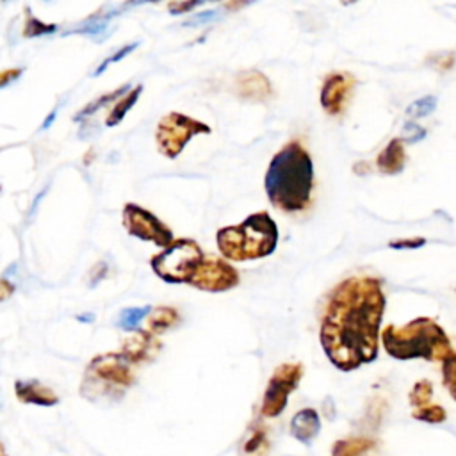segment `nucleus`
I'll return each mask as SVG.
<instances>
[{"label":"nucleus","mask_w":456,"mask_h":456,"mask_svg":"<svg viewBox=\"0 0 456 456\" xmlns=\"http://www.w3.org/2000/svg\"><path fill=\"white\" fill-rule=\"evenodd\" d=\"M385 306L381 281L367 274L351 276L331 290L319 337L338 370L349 372L376 360Z\"/></svg>","instance_id":"1"},{"label":"nucleus","mask_w":456,"mask_h":456,"mask_svg":"<svg viewBox=\"0 0 456 456\" xmlns=\"http://www.w3.org/2000/svg\"><path fill=\"white\" fill-rule=\"evenodd\" d=\"M264 185L274 208L289 214L308 208L314 191V162L301 142L290 141L274 153Z\"/></svg>","instance_id":"2"},{"label":"nucleus","mask_w":456,"mask_h":456,"mask_svg":"<svg viewBox=\"0 0 456 456\" xmlns=\"http://www.w3.org/2000/svg\"><path fill=\"white\" fill-rule=\"evenodd\" d=\"M381 342L385 351L395 360L422 358L444 362L454 353L447 333L431 317H419L404 326L388 324L381 331Z\"/></svg>","instance_id":"3"},{"label":"nucleus","mask_w":456,"mask_h":456,"mask_svg":"<svg viewBox=\"0 0 456 456\" xmlns=\"http://www.w3.org/2000/svg\"><path fill=\"white\" fill-rule=\"evenodd\" d=\"M216 240L226 260H256L276 249L278 226L267 212H255L239 224L219 228Z\"/></svg>","instance_id":"4"},{"label":"nucleus","mask_w":456,"mask_h":456,"mask_svg":"<svg viewBox=\"0 0 456 456\" xmlns=\"http://www.w3.org/2000/svg\"><path fill=\"white\" fill-rule=\"evenodd\" d=\"M132 383L134 374L130 362L121 353L98 354L86 367L80 394L89 401H118Z\"/></svg>","instance_id":"5"},{"label":"nucleus","mask_w":456,"mask_h":456,"mask_svg":"<svg viewBox=\"0 0 456 456\" xmlns=\"http://www.w3.org/2000/svg\"><path fill=\"white\" fill-rule=\"evenodd\" d=\"M203 260L205 255L196 240L175 239L150 260V265L166 283H191Z\"/></svg>","instance_id":"6"},{"label":"nucleus","mask_w":456,"mask_h":456,"mask_svg":"<svg viewBox=\"0 0 456 456\" xmlns=\"http://www.w3.org/2000/svg\"><path fill=\"white\" fill-rule=\"evenodd\" d=\"M201 134H210V126L207 123L189 118L182 112H169L160 118L155 130V141L159 151L164 157L176 159L183 151L185 144Z\"/></svg>","instance_id":"7"},{"label":"nucleus","mask_w":456,"mask_h":456,"mask_svg":"<svg viewBox=\"0 0 456 456\" xmlns=\"http://www.w3.org/2000/svg\"><path fill=\"white\" fill-rule=\"evenodd\" d=\"M303 378V365L296 362L281 363L274 369L262 399V415L278 417L289 401V395L297 388Z\"/></svg>","instance_id":"8"},{"label":"nucleus","mask_w":456,"mask_h":456,"mask_svg":"<svg viewBox=\"0 0 456 456\" xmlns=\"http://www.w3.org/2000/svg\"><path fill=\"white\" fill-rule=\"evenodd\" d=\"M123 226L132 237L153 242L160 248H167L175 240L173 232L166 223L135 203H126L123 207Z\"/></svg>","instance_id":"9"},{"label":"nucleus","mask_w":456,"mask_h":456,"mask_svg":"<svg viewBox=\"0 0 456 456\" xmlns=\"http://www.w3.org/2000/svg\"><path fill=\"white\" fill-rule=\"evenodd\" d=\"M237 283L239 273L232 264L223 258L208 256L201 262L189 285L205 292H226L237 287Z\"/></svg>","instance_id":"10"},{"label":"nucleus","mask_w":456,"mask_h":456,"mask_svg":"<svg viewBox=\"0 0 456 456\" xmlns=\"http://www.w3.org/2000/svg\"><path fill=\"white\" fill-rule=\"evenodd\" d=\"M356 86V78L347 71H333L324 78L321 89V105L330 116L344 112L349 96Z\"/></svg>","instance_id":"11"},{"label":"nucleus","mask_w":456,"mask_h":456,"mask_svg":"<svg viewBox=\"0 0 456 456\" xmlns=\"http://www.w3.org/2000/svg\"><path fill=\"white\" fill-rule=\"evenodd\" d=\"M408 401L411 406V417L420 422L438 424L447 419L445 408L433 399V383L429 379L417 381L410 390Z\"/></svg>","instance_id":"12"},{"label":"nucleus","mask_w":456,"mask_h":456,"mask_svg":"<svg viewBox=\"0 0 456 456\" xmlns=\"http://www.w3.org/2000/svg\"><path fill=\"white\" fill-rule=\"evenodd\" d=\"M159 351H160V342L150 331H135V335L128 337L121 347V354L130 363L153 360Z\"/></svg>","instance_id":"13"},{"label":"nucleus","mask_w":456,"mask_h":456,"mask_svg":"<svg viewBox=\"0 0 456 456\" xmlns=\"http://www.w3.org/2000/svg\"><path fill=\"white\" fill-rule=\"evenodd\" d=\"M235 89L240 98L251 102H264L273 94L271 82L264 73L256 69L240 71L235 78Z\"/></svg>","instance_id":"14"},{"label":"nucleus","mask_w":456,"mask_h":456,"mask_svg":"<svg viewBox=\"0 0 456 456\" xmlns=\"http://www.w3.org/2000/svg\"><path fill=\"white\" fill-rule=\"evenodd\" d=\"M14 392L21 403H28V404L53 406L59 403L57 394L36 379H23V381L18 379L14 383Z\"/></svg>","instance_id":"15"},{"label":"nucleus","mask_w":456,"mask_h":456,"mask_svg":"<svg viewBox=\"0 0 456 456\" xmlns=\"http://www.w3.org/2000/svg\"><path fill=\"white\" fill-rule=\"evenodd\" d=\"M319 431H321V419L314 408L299 410L290 420V435L305 445H310L317 438Z\"/></svg>","instance_id":"16"},{"label":"nucleus","mask_w":456,"mask_h":456,"mask_svg":"<svg viewBox=\"0 0 456 456\" xmlns=\"http://www.w3.org/2000/svg\"><path fill=\"white\" fill-rule=\"evenodd\" d=\"M406 162V153H404V141L401 137H394L385 150L378 155V169L387 175H395L401 173Z\"/></svg>","instance_id":"17"},{"label":"nucleus","mask_w":456,"mask_h":456,"mask_svg":"<svg viewBox=\"0 0 456 456\" xmlns=\"http://www.w3.org/2000/svg\"><path fill=\"white\" fill-rule=\"evenodd\" d=\"M178 322H180L178 310H175L173 306H157V308H151V312L148 314L146 331H150L151 335H159L176 326Z\"/></svg>","instance_id":"18"},{"label":"nucleus","mask_w":456,"mask_h":456,"mask_svg":"<svg viewBox=\"0 0 456 456\" xmlns=\"http://www.w3.org/2000/svg\"><path fill=\"white\" fill-rule=\"evenodd\" d=\"M141 93H142V86H135V87H132L123 98H119V100L116 102V105L112 107V110L107 114L105 125H107V126H116L118 123H121L123 118L126 116V112L137 103Z\"/></svg>","instance_id":"19"},{"label":"nucleus","mask_w":456,"mask_h":456,"mask_svg":"<svg viewBox=\"0 0 456 456\" xmlns=\"http://www.w3.org/2000/svg\"><path fill=\"white\" fill-rule=\"evenodd\" d=\"M370 447H372V442L369 438H363V436L344 438L333 444L331 456H362Z\"/></svg>","instance_id":"20"},{"label":"nucleus","mask_w":456,"mask_h":456,"mask_svg":"<svg viewBox=\"0 0 456 456\" xmlns=\"http://www.w3.org/2000/svg\"><path fill=\"white\" fill-rule=\"evenodd\" d=\"M130 89H132V87H130L128 84H125V86H121V87H118V89H114V91H110V93H107V94L98 96L96 100L89 102V103H87V105H86V107H84L77 116H75V121L93 116L98 109L105 107V105H107V103H110V102H118V100H119V98H123Z\"/></svg>","instance_id":"21"},{"label":"nucleus","mask_w":456,"mask_h":456,"mask_svg":"<svg viewBox=\"0 0 456 456\" xmlns=\"http://www.w3.org/2000/svg\"><path fill=\"white\" fill-rule=\"evenodd\" d=\"M151 312L150 306H128V308H123L118 315V328L125 330V331H137L141 321Z\"/></svg>","instance_id":"22"},{"label":"nucleus","mask_w":456,"mask_h":456,"mask_svg":"<svg viewBox=\"0 0 456 456\" xmlns=\"http://www.w3.org/2000/svg\"><path fill=\"white\" fill-rule=\"evenodd\" d=\"M267 451L265 433L258 428H253L244 442L240 444V456H262Z\"/></svg>","instance_id":"23"},{"label":"nucleus","mask_w":456,"mask_h":456,"mask_svg":"<svg viewBox=\"0 0 456 456\" xmlns=\"http://www.w3.org/2000/svg\"><path fill=\"white\" fill-rule=\"evenodd\" d=\"M442 381L449 395L456 401V353L442 362Z\"/></svg>","instance_id":"24"},{"label":"nucleus","mask_w":456,"mask_h":456,"mask_svg":"<svg viewBox=\"0 0 456 456\" xmlns=\"http://www.w3.org/2000/svg\"><path fill=\"white\" fill-rule=\"evenodd\" d=\"M28 12V9H27ZM55 25L52 23H43L41 20L34 18L30 12L27 14V20H25V25H23V36L25 37H39V36H46V34H52L55 32Z\"/></svg>","instance_id":"25"},{"label":"nucleus","mask_w":456,"mask_h":456,"mask_svg":"<svg viewBox=\"0 0 456 456\" xmlns=\"http://www.w3.org/2000/svg\"><path fill=\"white\" fill-rule=\"evenodd\" d=\"M435 107H436V98H435V96H424V98H420V100H415V102L408 107L406 114H408V116H413V118H422V116L431 114V112L435 110Z\"/></svg>","instance_id":"26"},{"label":"nucleus","mask_w":456,"mask_h":456,"mask_svg":"<svg viewBox=\"0 0 456 456\" xmlns=\"http://www.w3.org/2000/svg\"><path fill=\"white\" fill-rule=\"evenodd\" d=\"M137 48V43H130V45H125V46H121L116 53H112L110 57H107L98 68H96V71H94V75H100V73H103L105 71V68H109L110 64H114V62H118V61H121L125 55H128L132 50H135Z\"/></svg>","instance_id":"27"},{"label":"nucleus","mask_w":456,"mask_h":456,"mask_svg":"<svg viewBox=\"0 0 456 456\" xmlns=\"http://www.w3.org/2000/svg\"><path fill=\"white\" fill-rule=\"evenodd\" d=\"M198 5H201V2H169L167 9L171 14H185Z\"/></svg>","instance_id":"28"},{"label":"nucleus","mask_w":456,"mask_h":456,"mask_svg":"<svg viewBox=\"0 0 456 456\" xmlns=\"http://www.w3.org/2000/svg\"><path fill=\"white\" fill-rule=\"evenodd\" d=\"M424 242H426V239H422V237H417V239H403V240H392V242H388V246H390V248H395V249H404V248L411 249V248H420Z\"/></svg>","instance_id":"29"},{"label":"nucleus","mask_w":456,"mask_h":456,"mask_svg":"<svg viewBox=\"0 0 456 456\" xmlns=\"http://www.w3.org/2000/svg\"><path fill=\"white\" fill-rule=\"evenodd\" d=\"M216 14H217L216 9L205 11V12H198V14H194L192 18H189L187 21H183V25H198V23H203V21H208V20L216 18Z\"/></svg>","instance_id":"30"},{"label":"nucleus","mask_w":456,"mask_h":456,"mask_svg":"<svg viewBox=\"0 0 456 456\" xmlns=\"http://www.w3.org/2000/svg\"><path fill=\"white\" fill-rule=\"evenodd\" d=\"M20 75H21V69H20V68L0 71V89H2V87H5L7 84H11L12 80H16Z\"/></svg>","instance_id":"31"},{"label":"nucleus","mask_w":456,"mask_h":456,"mask_svg":"<svg viewBox=\"0 0 456 456\" xmlns=\"http://www.w3.org/2000/svg\"><path fill=\"white\" fill-rule=\"evenodd\" d=\"M415 132H417V134H426V132H424L420 126H417L415 123H406V125H404V132H403L404 137H401V139H403V141L406 139V141H413V142H415V141H419V137L415 135Z\"/></svg>","instance_id":"32"},{"label":"nucleus","mask_w":456,"mask_h":456,"mask_svg":"<svg viewBox=\"0 0 456 456\" xmlns=\"http://www.w3.org/2000/svg\"><path fill=\"white\" fill-rule=\"evenodd\" d=\"M107 276V264L105 262H98L93 269V274H91V287H94L102 278Z\"/></svg>","instance_id":"33"},{"label":"nucleus","mask_w":456,"mask_h":456,"mask_svg":"<svg viewBox=\"0 0 456 456\" xmlns=\"http://www.w3.org/2000/svg\"><path fill=\"white\" fill-rule=\"evenodd\" d=\"M12 294H14V285L9 280L0 278V301L9 299Z\"/></svg>","instance_id":"34"},{"label":"nucleus","mask_w":456,"mask_h":456,"mask_svg":"<svg viewBox=\"0 0 456 456\" xmlns=\"http://www.w3.org/2000/svg\"><path fill=\"white\" fill-rule=\"evenodd\" d=\"M53 119H55V110H53V112L45 119V123L41 125V128H48V125H52V121H53Z\"/></svg>","instance_id":"35"},{"label":"nucleus","mask_w":456,"mask_h":456,"mask_svg":"<svg viewBox=\"0 0 456 456\" xmlns=\"http://www.w3.org/2000/svg\"><path fill=\"white\" fill-rule=\"evenodd\" d=\"M77 319L82 321V322H91V321H94V315H93V314H89V315H78Z\"/></svg>","instance_id":"36"},{"label":"nucleus","mask_w":456,"mask_h":456,"mask_svg":"<svg viewBox=\"0 0 456 456\" xmlns=\"http://www.w3.org/2000/svg\"><path fill=\"white\" fill-rule=\"evenodd\" d=\"M0 456H7V452H5L4 445H2V442H0Z\"/></svg>","instance_id":"37"}]
</instances>
